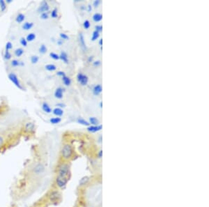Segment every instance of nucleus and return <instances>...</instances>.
I'll list each match as a JSON object with an SVG mask.
<instances>
[{
  "label": "nucleus",
  "mask_w": 209,
  "mask_h": 207,
  "mask_svg": "<svg viewBox=\"0 0 209 207\" xmlns=\"http://www.w3.org/2000/svg\"><path fill=\"white\" fill-rule=\"evenodd\" d=\"M70 177H71V168L67 163H63L59 165L56 177V185L59 188L64 189L67 186Z\"/></svg>",
  "instance_id": "obj_1"
},
{
  "label": "nucleus",
  "mask_w": 209,
  "mask_h": 207,
  "mask_svg": "<svg viewBox=\"0 0 209 207\" xmlns=\"http://www.w3.org/2000/svg\"><path fill=\"white\" fill-rule=\"evenodd\" d=\"M30 172L34 177H41L45 172V166L41 162H37L32 165Z\"/></svg>",
  "instance_id": "obj_2"
},
{
  "label": "nucleus",
  "mask_w": 209,
  "mask_h": 207,
  "mask_svg": "<svg viewBox=\"0 0 209 207\" xmlns=\"http://www.w3.org/2000/svg\"><path fill=\"white\" fill-rule=\"evenodd\" d=\"M62 156L64 160H69L73 154V149L71 144H66L62 149Z\"/></svg>",
  "instance_id": "obj_3"
},
{
  "label": "nucleus",
  "mask_w": 209,
  "mask_h": 207,
  "mask_svg": "<svg viewBox=\"0 0 209 207\" xmlns=\"http://www.w3.org/2000/svg\"><path fill=\"white\" fill-rule=\"evenodd\" d=\"M8 79H9L10 80L13 82V84L15 85V87H17L19 89L23 90V87H22V84H20L18 78H17V76L15 73H10L8 74Z\"/></svg>",
  "instance_id": "obj_4"
},
{
  "label": "nucleus",
  "mask_w": 209,
  "mask_h": 207,
  "mask_svg": "<svg viewBox=\"0 0 209 207\" xmlns=\"http://www.w3.org/2000/svg\"><path fill=\"white\" fill-rule=\"evenodd\" d=\"M49 199L51 202H56V201H59V199H60L61 195L59 193V191L57 190H53L51 192L49 195Z\"/></svg>",
  "instance_id": "obj_5"
},
{
  "label": "nucleus",
  "mask_w": 209,
  "mask_h": 207,
  "mask_svg": "<svg viewBox=\"0 0 209 207\" xmlns=\"http://www.w3.org/2000/svg\"><path fill=\"white\" fill-rule=\"evenodd\" d=\"M77 79H78V81L80 83V84L82 85V86L87 85L89 81V78L86 75H84L82 73H81L78 74V75H77Z\"/></svg>",
  "instance_id": "obj_6"
},
{
  "label": "nucleus",
  "mask_w": 209,
  "mask_h": 207,
  "mask_svg": "<svg viewBox=\"0 0 209 207\" xmlns=\"http://www.w3.org/2000/svg\"><path fill=\"white\" fill-rule=\"evenodd\" d=\"M49 10H50V6H49L48 2L46 1H42L41 5H40V6L38 8V13L41 14L43 13H46Z\"/></svg>",
  "instance_id": "obj_7"
},
{
  "label": "nucleus",
  "mask_w": 209,
  "mask_h": 207,
  "mask_svg": "<svg viewBox=\"0 0 209 207\" xmlns=\"http://www.w3.org/2000/svg\"><path fill=\"white\" fill-rule=\"evenodd\" d=\"M78 39H79L80 46V48H81V49L83 50V52H86L87 50V46H86V43H85L84 37L83 34L82 32H80L79 34Z\"/></svg>",
  "instance_id": "obj_8"
},
{
  "label": "nucleus",
  "mask_w": 209,
  "mask_h": 207,
  "mask_svg": "<svg viewBox=\"0 0 209 207\" xmlns=\"http://www.w3.org/2000/svg\"><path fill=\"white\" fill-rule=\"evenodd\" d=\"M24 129H25V131L27 132V133H32L35 130L34 123L32 122H27L25 124V126H24Z\"/></svg>",
  "instance_id": "obj_9"
},
{
  "label": "nucleus",
  "mask_w": 209,
  "mask_h": 207,
  "mask_svg": "<svg viewBox=\"0 0 209 207\" xmlns=\"http://www.w3.org/2000/svg\"><path fill=\"white\" fill-rule=\"evenodd\" d=\"M102 128V125H98V126H88L87 128V130L89 132H91V133H96L98 131H100V130Z\"/></svg>",
  "instance_id": "obj_10"
},
{
  "label": "nucleus",
  "mask_w": 209,
  "mask_h": 207,
  "mask_svg": "<svg viewBox=\"0 0 209 207\" xmlns=\"http://www.w3.org/2000/svg\"><path fill=\"white\" fill-rule=\"evenodd\" d=\"M64 89L62 87H58L56 89L55 91V98L58 99H62L63 98V93H64Z\"/></svg>",
  "instance_id": "obj_11"
},
{
  "label": "nucleus",
  "mask_w": 209,
  "mask_h": 207,
  "mask_svg": "<svg viewBox=\"0 0 209 207\" xmlns=\"http://www.w3.org/2000/svg\"><path fill=\"white\" fill-rule=\"evenodd\" d=\"M102 88L100 84H97L93 89V93L95 96H98L102 92Z\"/></svg>",
  "instance_id": "obj_12"
},
{
  "label": "nucleus",
  "mask_w": 209,
  "mask_h": 207,
  "mask_svg": "<svg viewBox=\"0 0 209 207\" xmlns=\"http://www.w3.org/2000/svg\"><path fill=\"white\" fill-rule=\"evenodd\" d=\"M42 109H43L45 113H48V114H50V113L52 112L51 107H50V105L45 102H44L43 104H42Z\"/></svg>",
  "instance_id": "obj_13"
},
{
  "label": "nucleus",
  "mask_w": 209,
  "mask_h": 207,
  "mask_svg": "<svg viewBox=\"0 0 209 207\" xmlns=\"http://www.w3.org/2000/svg\"><path fill=\"white\" fill-rule=\"evenodd\" d=\"M59 58H60L65 64L69 63V57H68V55L66 54V53H65V52L63 51L61 53L60 55H59Z\"/></svg>",
  "instance_id": "obj_14"
},
{
  "label": "nucleus",
  "mask_w": 209,
  "mask_h": 207,
  "mask_svg": "<svg viewBox=\"0 0 209 207\" xmlns=\"http://www.w3.org/2000/svg\"><path fill=\"white\" fill-rule=\"evenodd\" d=\"M34 27V23L33 22H24V23L22 25V29L24 30L28 31V30H30V29Z\"/></svg>",
  "instance_id": "obj_15"
},
{
  "label": "nucleus",
  "mask_w": 209,
  "mask_h": 207,
  "mask_svg": "<svg viewBox=\"0 0 209 207\" xmlns=\"http://www.w3.org/2000/svg\"><path fill=\"white\" fill-rule=\"evenodd\" d=\"M52 112H53V114L57 116V117L62 116L63 114H64V111H63V109L59 108V107H57V108L54 109Z\"/></svg>",
  "instance_id": "obj_16"
},
{
  "label": "nucleus",
  "mask_w": 209,
  "mask_h": 207,
  "mask_svg": "<svg viewBox=\"0 0 209 207\" xmlns=\"http://www.w3.org/2000/svg\"><path fill=\"white\" fill-rule=\"evenodd\" d=\"M11 66L13 67H17V66H24V64L22 62H20V61L16 60H14L11 62Z\"/></svg>",
  "instance_id": "obj_17"
},
{
  "label": "nucleus",
  "mask_w": 209,
  "mask_h": 207,
  "mask_svg": "<svg viewBox=\"0 0 209 207\" xmlns=\"http://www.w3.org/2000/svg\"><path fill=\"white\" fill-rule=\"evenodd\" d=\"M24 19H25L24 15L22 14V13H19L16 16V18H15V21H16L17 23H22V22H24Z\"/></svg>",
  "instance_id": "obj_18"
},
{
  "label": "nucleus",
  "mask_w": 209,
  "mask_h": 207,
  "mask_svg": "<svg viewBox=\"0 0 209 207\" xmlns=\"http://www.w3.org/2000/svg\"><path fill=\"white\" fill-rule=\"evenodd\" d=\"M102 14H100V13H95L93 15V20L94 22H100L102 20Z\"/></svg>",
  "instance_id": "obj_19"
},
{
  "label": "nucleus",
  "mask_w": 209,
  "mask_h": 207,
  "mask_svg": "<svg viewBox=\"0 0 209 207\" xmlns=\"http://www.w3.org/2000/svg\"><path fill=\"white\" fill-rule=\"evenodd\" d=\"M77 122L80 123V124H82L83 125V126H89L90 125L89 122H88V121H86L85 119H82V118H78V120H77Z\"/></svg>",
  "instance_id": "obj_20"
},
{
  "label": "nucleus",
  "mask_w": 209,
  "mask_h": 207,
  "mask_svg": "<svg viewBox=\"0 0 209 207\" xmlns=\"http://www.w3.org/2000/svg\"><path fill=\"white\" fill-rule=\"evenodd\" d=\"M36 34H34V33H30L27 36V38H26V40H27V42H31L34 40L36 39Z\"/></svg>",
  "instance_id": "obj_21"
},
{
  "label": "nucleus",
  "mask_w": 209,
  "mask_h": 207,
  "mask_svg": "<svg viewBox=\"0 0 209 207\" xmlns=\"http://www.w3.org/2000/svg\"><path fill=\"white\" fill-rule=\"evenodd\" d=\"M45 69L48 71H56V69H57V66L52 64H47V65L45 66Z\"/></svg>",
  "instance_id": "obj_22"
},
{
  "label": "nucleus",
  "mask_w": 209,
  "mask_h": 207,
  "mask_svg": "<svg viewBox=\"0 0 209 207\" xmlns=\"http://www.w3.org/2000/svg\"><path fill=\"white\" fill-rule=\"evenodd\" d=\"M14 54L17 57H20L24 54V50L22 48H17L14 51Z\"/></svg>",
  "instance_id": "obj_23"
},
{
  "label": "nucleus",
  "mask_w": 209,
  "mask_h": 207,
  "mask_svg": "<svg viewBox=\"0 0 209 207\" xmlns=\"http://www.w3.org/2000/svg\"><path fill=\"white\" fill-rule=\"evenodd\" d=\"M62 80L64 84L66 85V86H69L71 84V80L70 79V78L67 77V76H64V77L62 78Z\"/></svg>",
  "instance_id": "obj_24"
},
{
  "label": "nucleus",
  "mask_w": 209,
  "mask_h": 207,
  "mask_svg": "<svg viewBox=\"0 0 209 207\" xmlns=\"http://www.w3.org/2000/svg\"><path fill=\"white\" fill-rule=\"evenodd\" d=\"M89 123L92 124L93 126H98L99 123V121H98V119L96 117H90L89 118Z\"/></svg>",
  "instance_id": "obj_25"
},
{
  "label": "nucleus",
  "mask_w": 209,
  "mask_h": 207,
  "mask_svg": "<svg viewBox=\"0 0 209 207\" xmlns=\"http://www.w3.org/2000/svg\"><path fill=\"white\" fill-rule=\"evenodd\" d=\"M50 123H52V124H58V123H59L62 121V119H61V118L59 117H54V118H52V119H50Z\"/></svg>",
  "instance_id": "obj_26"
},
{
  "label": "nucleus",
  "mask_w": 209,
  "mask_h": 207,
  "mask_svg": "<svg viewBox=\"0 0 209 207\" xmlns=\"http://www.w3.org/2000/svg\"><path fill=\"white\" fill-rule=\"evenodd\" d=\"M89 181V178L88 177H83L82 179H80V186H84L88 183Z\"/></svg>",
  "instance_id": "obj_27"
},
{
  "label": "nucleus",
  "mask_w": 209,
  "mask_h": 207,
  "mask_svg": "<svg viewBox=\"0 0 209 207\" xmlns=\"http://www.w3.org/2000/svg\"><path fill=\"white\" fill-rule=\"evenodd\" d=\"M0 9L1 12L5 11L6 10V4L3 0H0Z\"/></svg>",
  "instance_id": "obj_28"
},
{
  "label": "nucleus",
  "mask_w": 209,
  "mask_h": 207,
  "mask_svg": "<svg viewBox=\"0 0 209 207\" xmlns=\"http://www.w3.org/2000/svg\"><path fill=\"white\" fill-rule=\"evenodd\" d=\"M47 50H48V49H47V47L45 46V45L43 44L41 45V46H40L39 48V50H38V51H39V53L41 54H45L47 53Z\"/></svg>",
  "instance_id": "obj_29"
},
{
  "label": "nucleus",
  "mask_w": 209,
  "mask_h": 207,
  "mask_svg": "<svg viewBox=\"0 0 209 207\" xmlns=\"http://www.w3.org/2000/svg\"><path fill=\"white\" fill-rule=\"evenodd\" d=\"M38 61H39V57L36 55H34V56H31V64H35L36 63H38Z\"/></svg>",
  "instance_id": "obj_30"
},
{
  "label": "nucleus",
  "mask_w": 209,
  "mask_h": 207,
  "mask_svg": "<svg viewBox=\"0 0 209 207\" xmlns=\"http://www.w3.org/2000/svg\"><path fill=\"white\" fill-rule=\"evenodd\" d=\"M3 58L6 60H9L11 59V55H10V52L8 50H5L4 55H3Z\"/></svg>",
  "instance_id": "obj_31"
},
{
  "label": "nucleus",
  "mask_w": 209,
  "mask_h": 207,
  "mask_svg": "<svg viewBox=\"0 0 209 207\" xmlns=\"http://www.w3.org/2000/svg\"><path fill=\"white\" fill-rule=\"evenodd\" d=\"M51 17L52 18H57L58 17V10L57 8H54L51 12Z\"/></svg>",
  "instance_id": "obj_32"
},
{
  "label": "nucleus",
  "mask_w": 209,
  "mask_h": 207,
  "mask_svg": "<svg viewBox=\"0 0 209 207\" xmlns=\"http://www.w3.org/2000/svg\"><path fill=\"white\" fill-rule=\"evenodd\" d=\"M99 32H97V31H94V32H93V34H92V38H91V40L93 41H96V40H97L98 39L99 37Z\"/></svg>",
  "instance_id": "obj_33"
},
{
  "label": "nucleus",
  "mask_w": 209,
  "mask_h": 207,
  "mask_svg": "<svg viewBox=\"0 0 209 207\" xmlns=\"http://www.w3.org/2000/svg\"><path fill=\"white\" fill-rule=\"evenodd\" d=\"M50 57H51L52 59H53V60H59V55H57V53H50Z\"/></svg>",
  "instance_id": "obj_34"
},
{
  "label": "nucleus",
  "mask_w": 209,
  "mask_h": 207,
  "mask_svg": "<svg viewBox=\"0 0 209 207\" xmlns=\"http://www.w3.org/2000/svg\"><path fill=\"white\" fill-rule=\"evenodd\" d=\"M90 26H91V25H90V22H89V20H85V21L84 22V23H83V27H84V28L85 29H89V27H90Z\"/></svg>",
  "instance_id": "obj_35"
},
{
  "label": "nucleus",
  "mask_w": 209,
  "mask_h": 207,
  "mask_svg": "<svg viewBox=\"0 0 209 207\" xmlns=\"http://www.w3.org/2000/svg\"><path fill=\"white\" fill-rule=\"evenodd\" d=\"M12 48H13V45H12V43L9 42H7L6 44V46H5V50H8L9 51L10 50H11Z\"/></svg>",
  "instance_id": "obj_36"
},
{
  "label": "nucleus",
  "mask_w": 209,
  "mask_h": 207,
  "mask_svg": "<svg viewBox=\"0 0 209 207\" xmlns=\"http://www.w3.org/2000/svg\"><path fill=\"white\" fill-rule=\"evenodd\" d=\"M20 44L24 47H26L27 46V40H26V39H24V38H21L20 40Z\"/></svg>",
  "instance_id": "obj_37"
},
{
  "label": "nucleus",
  "mask_w": 209,
  "mask_h": 207,
  "mask_svg": "<svg viewBox=\"0 0 209 207\" xmlns=\"http://www.w3.org/2000/svg\"><path fill=\"white\" fill-rule=\"evenodd\" d=\"M48 18H49V15L48 12H46V13H43L41 14V18L42 20H47V19H48Z\"/></svg>",
  "instance_id": "obj_38"
},
{
  "label": "nucleus",
  "mask_w": 209,
  "mask_h": 207,
  "mask_svg": "<svg viewBox=\"0 0 209 207\" xmlns=\"http://www.w3.org/2000/svg\"><path fill=\"white\" fill-rule=\"evenodd\" d=\"M60 37H61V39H62V40L69 39V36L66 35V34H64V33H62V34H60Z\"/></svg>",
  "instance_id": "obj_39"
},
{
  "label": "nucleus",
  "mask_w": 209,
  "mask_h": 207,
  "mask_svg": "<svg viewBox=\"0 0 209 207\" xmlns=\"http://www.w3.org/2000/svg\"><path fill=\"white\" fill-rule=\"evenodd\" d=\"M95 29H96V31H97V32H101V31L102 30V27L101 25H96L95 27Z\"/></svg>",
  "instance_id": "obj_40"
},
{
  "label": "nucleus",
  "mask_w": 209,
  "mask_h": 207,
  "mask_svg": "<svg viewBox=\"0 0 209 207\" xmlns=\"http://www.w3.org/2000/svg\"><path fill=\"white\" fill-rule=\"evenodd\" d=\"M100 4V0H95V1H93V6H95L96 8H97Z\"/></svg>",
  "instance_id": "obj_41"
},
{
  "label": "nucleus",
  "mask_w": 209,
  "mask_h": 207,
  "mask_svg": "<svg viewBox=\"0 0 209 207\" xmlns=\"http://www.w3.org/2000/svg\"><path fill=\"white\" fill-rule=\"evenodd\" d=\"M57 75L58 76H61V77H64V76H66V74L65 73L63 72V71H58V72L57 73Z\"/></svg>",
  "instance_id": "obj_42"
},
{
  "label": "nucleus",
  "mask_w": 209,
  "mask_h": 207,
  "mask_svg": "<svg viewBox=\"0 0 209 207\" xmlns=\"http://www.w3.org/2000/svg\"><path fill=\"white\" fill-rule=\"evenodd\" d=\"M3 144V139L2 137L0 136V149H1V148L2 147Z\"/></svg>",
  "instance_id": "obj_43"
},
{
  "label": "nucleus",
  "mask_w": 209,
  "mask_h": 207,
  "mask_svg": "<svg viewBox=\"0 0 209 207\" xmlns=\"http://www.w3.org/2000/svg\"><path fill=\"white\" fill-rule=\"evenodd\" d=\"M63 43H64V40L62 39L57 40V44H58V46H62Z\"/></svg>",
  "instance_id": "obj_44"
},
{
  "label": "nucleus",
  "mask_w": 209,
  "mask_h": 207,
  "mask_svg": "<svg viewBox=\"0 0 209 207\" xmlns=\"http://www.w3.org/2000/svg\"><path fill=\"white\" fill-rule=\"evenodd\" d=\"M100 65V61H96V62H93V66H98Z\"/></svg>",
  "instance_id": "obj_45"
},
{
  "label": "nucleus",
  "mask_w": 209,
  "mask_h": 207,
  "mask_svg": "<svg viewBox=\"0 0 209 207\" xmlns=\"http://www.w3.org/2000/svg\"><path fill=\"white\" fill-rule=\"evenodd\" d=\"M57 107H59V108H61V107H64L66 106L65 104L64 103H58L57 104Z\"/></svg>",
  "instance_id": "obj_46"
},
{
  "label": "nucleus",
  "mask_w": 209,
  "mask_h": 207,
  "mask_svg": "<svg viewBox=\"0 0 209 207\" xmlns=\"http://www.w3.org/2000/svg\"><path fill=\"white\" fill-rule=\"evenodd\" d=\"M102 156V151L100 150L99 151V154H98V158H101Z\"/></svg>",
  "instance_id": "obj_47"
},
{
  "label": "nucleus",
  "mask_w": 209,
  "mask_h": 207,
  "mask_svg": "<svg viewBox=\"0 0 209 207\" xmlns=\"http://www.w3.org/2000/svg\"><path fill=\"white\" fill-rule=\"evenodd\" d=\"M87 8H88V11H89V12H90L91 11L92 8H91V6L90 4L88 5V6H87Z\"/></svg>",
  "instance_id": "obj_48"
},
{
  "label": "nucleus",
  "mask_w": 209,
  "mask_h": 207,
  "mask_svg": "<svg viewBox=\"0 0 209 207\" xmlns=\"http://www.w3.org/2000/svg\"><path fill=\"white\" fill-rule=\"evenodd\" d=\"M93 57H89V58H88V62H92V60H93Z\"/></svg>",
  "instance_id": "obj_49"
},
{
  "label": "nucleus",
  "mask_w": 209,
  "mask_h": 207,
  "mask_svg": "<svg viewBox=\"0 0 209 207\" xmlns=\"http://www.w3.org/2000/svg\"><path fill=\"white\" fill-rule=\"evenodd\" d=\"M99 45H100V46H102V39H100V41H99Z\"/></svg>",
  "instance_id": "obj_50"
},
{
  "label": "nucleus",
  "mask_w": 209,
  "mask_h": 207,
  "mask_svg": "<svg viewBox=\"0 0 209 207\" xmlns=\"http://www.w3.org/2000/svg\"><path fill=\"white\" fill-rule=\"evenodd\" d=\"M12 1H12V0H6V3H7V4H10V3H11Z\"/></svg>",
  "instance_id": "obj_51"
},
{
  "label": "nucleus",
  "mask_w": 209,
  "mask_h": 207,
  "mask_svg": "<svg viewBox=\"0 0 209 207\" xmlns=\"http://www.w3.org/2000/svg\"><path fill=\"white\" fill-rule=\"evenodd\" d=\"M85 8H85V7H84V6H82V7H81V9H82V10H84V9H85Z\"/></svg>",
  "instance_id": "obj_52"
},
{
  "label": "nucleus",
  "mask_w": 209,
  "mask_h": 207,
  "mask_svg": "<svg viewBox=\"0 0 209 207\" xmlns=\"http://www.w3.org/2000/svg\"><path fill=\"white\" fill-rule=\"evenodd\" d=\"M102 102H101L100 103V107H102Z\"/></svg>",
  "instance_id": "obj_53"
}]
</instances>
